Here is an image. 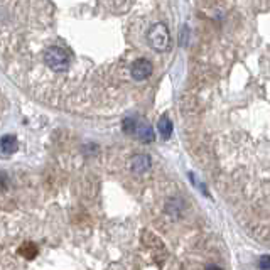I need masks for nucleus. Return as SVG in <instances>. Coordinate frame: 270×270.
I'll return each instance as SVG.
<instances>
[{"label":"nucleus","instance_id":"f257e3e1","mask_svg":"<svg viewBox=\"0 0 270 270\" xmlns=\"http://www.w3.org/2000/svg\"><path fill=\"white\" fill-rule=\"evenodd\" d=\"M149 41H150V46L159 52L169 49L171 36H169L168 27H166L164 24H155V26L149 31Z\"/></svg>","mask_w":270,"mask_h":270},{"label":"nucleus","instance_id":"f03ea898","mask_svg":"<svg viewBox=\"0 0 270 270\" xmlns=\"http://www.w3.org/2000/svg\"><path fill=\"white\" fill-rule=\"evenodd\" d=\"M130 75L135 81H144L152 75V63L145 58L134 61V65L130 66Z\"/></svg>","mask_w":270,"mask_h":270},{"label":"nucleus","instance_id":"7ed1b4c3","mask_svg":"<svg viewBox=\"0 0 270 270\" xmlns=\"http://www.w3.org/2000/svg\"><path fill=\"white\" fill-rule=\"evenodd\" d=\"M159 132H160V135H162V139H171V135H173V122L169 120V117H166V115H162L160 117V120H159Z\"/></svg>","mask_w":270,"mask_h":270},{"label":"nucleus","instance_id":"20e7f679","mask_svg":"<svg viewBox=\"0 0 270 270\" xmlns=\"http://www.w3.org/2000/svg\"><path fill=\"white\" fill-rule=\"evenodd\" d=\"M150 168V159L147 155H137L134 160H132V169L134 173H144Z\"/></svg>","mask_w":270,"mask_h":270},{"label":"nucleus","instance_id":"39448f33","mask_svg":"<svg viewBox=\"0 0 270 270\" xmlns=\"http://www.w3.org/2000/svg\"><path fill=\"white\" fill-rule=\"evenodd\" d=\"M16 149H17V140H16V137L6 135L2 140H0V150H2L4 154H12V152H16Z\"/></svg>","mask_w":270,"mask_h":270},{"label":"nucleus","instance_id":"423d86ee","mask_svg":"<svg viewBox=\"0 0 270 270\" xmlns=\"http://www.w3.org/2000/svg\"><path fill=\"white\" fill-rule=\"evenodd\" d=\"M135 134L139 135V139H140V140H144V142H150V140H154V132H152L150 127H149V125H145V124L137 125Z\"/></svg>","mask_w":270,"mask_h":270},{"label":"nucleus","instance_id":"0eeeda50","mask_svg":"<svg viewBox=\"0 0 270 270\" xmlns=\"http://www.w3.org/2000/svg\"><path fill=\"white\" fill-rule=\"evenodd\" d=\"M137 122L134 119H127L124 120V130L127 132V134H135V130H137Z\"/></svg>","mask_w":270,"mask_h":270},{"label":"nucleus","instance_id":"6e6552de","mask_svg":"<svg viewBox=\"0 0 270 270\" xmlns=\"http://www.w3.org/2000/svg\"><path fill=\"white\" fill-rule=\"evenodd\" d=\"M257 265L260 270H270V255H262Z\"/></svg>","mask_w":270,"mask_h":270},{"label":"nucleus","instance_id":"1a4fd4ad","mask_svg":"<svg viewBox=\"0 0 270 270\" xmlns=\"http://www.w3.org/2000/svg\"><path fill=\"white\" fill-rule=\"evenodd\" d=\"M204 270H222L218 267V265H208V267H206Z\"/></svg>","mask_w":270,"mask_h":270},{"label":"nucleus","instance_id":"9d476101","mask_svg":"<svg viewBox=\"0 0 270 270\" xmlns=\"http://www.w3.org/2000/svg\"><path fill=\"white\" fill-rule=\"evenodd\" d=\"M0 112H2V96H0Z\"/></svg>","mask_w":270,"mask_h":270}]
</instances>
